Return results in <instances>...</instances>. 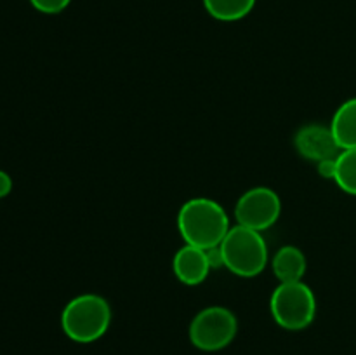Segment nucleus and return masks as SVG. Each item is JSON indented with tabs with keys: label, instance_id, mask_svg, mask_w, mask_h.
<instances>
[{
	"label": "nucleus",
	"instance_id": "obj_1",
	"mask_svg": "<svg viewBox=\"0 0 356 355\" xmlns=\"http://www.w3.org/2000/svg\"><path fill=\"white\" fill-rule=\"evenodd\" d=\"M228 212L219 202L195 197L184 202L177 212V230L188 246L211 249L221 246L229 232Z\"/></svg>",
	"mask_w": 356,
	"mask_h": 355
},
{
	"label": "nucleus",
	"instance_id": "obj_2",
	"mask_svg": "<svg viewBox=\"0 0 356 355\" xmlns=\"http://www.w3.org/2000/svg\"><path fill=\"white\" fill-rule=\"evenodd\" d=\"M111 324V306L96 292H83L65 305L61 329L75 343H94L106 334Z\"/></svg>",
	"mask_w": 356,
	"mask_h": 355
},
{
	"label": "nucleus",
	"instance_id": "obj_3",
	"mask_svg": "<svg viewBox=\"0 0 356 355\" xmlns=\"http://www.w3.org/2000/svg\"><path fill=\"white\" fill-rule=\"evenodd\" d=\"M219 247L225 258V268H228L236 277H257L270 263V253L263 233L247 226H232Z\"/></svg>",
	"mask_w": 356,
	"mask_h": 355
},
{
	"label": "nucleus",
	"instance_id": "obj_4",
	"mask_svg": "<svg viewBox=\"0 0 356 355\" xmlns=\"http://www.w3.org/2000/svg\"><path fill=\"white\" fill-rule=\"evenodd\" d=\"M270 312L282 329H306L316 317L315 292L302 281L282 282L270 296Z\"/></svg>",
	"mask_w": 356,
	"mask_h": 355
},
{
	"label": "nucleus",
	"instance_id": "obj_5",
	"mask_svg": "<svg viewBox=\"0 0 356 355\" xmlns=\"http://www.w3.org/2000/svg\"><path fill=\"white\" fill-rule=\"evenodd\" d=\"M238 333V320L226 306L212 305L193 317L188 329L191 345L202 352H219L228 347Z\"/></svg>",
	"mask_w": 356,
	"mask_h": 355
},
{
	"label": "nucleus",
	"instance_id": "obj_6",
	"mask_svg": "<svg viewBox=\"0 0 356 355\" xmlns=\"http://www.w3.org/2000/svg\"><path fill=\"white\" fill-rule=\"evenodd\" d=\"M282 214V200L275 190L268 187H254L243 191L235 205L236 225L263 233L278 221Z\"/></svg>",
	"mask_w": 356,
	"mask_h": 355
},
{
	"label": "nucleus",
	"instance_id": "obj_7",
	"mask_svg": "<svg viewBox=\"0 0 356 355\" xmlns=\"http://www.w3.org/2000/svg\"><path fill=\"white\" fill-rule=\"evenodd\" d=\"M294 146L299 155L313 162L334 159L343 152L334 138L330 125L322 124L302 125L294 136Z\"/></svg>",
	"mask_w": 356,
	"mask_h": 355
},
{
	"label": "nucleus",
	"instance_id": "obj_8",
	"mask_svg": "<svg viewBox=\"0 0 356 355\" xmlns=\"http://www.w3.org/2000/svg\"><path fill=\"white\" fill-rule=\"evenodd\" d=\"M211 265H209L207 253L200 247L188 246L176 251L172 258V271L177 281L184 285H198L209 277L211 274Z\"/></svg>",
	"mask_w": 356,
	"mask_h": 355
},
{
	"label": "nucleus",
	"instance_id": "obj_9",
	"mask_svg": "<svg viewBox=\"0 0 356 355\" xmlns=\"http://www.w3.org/2000/svg\"><path fill=\"white\" fill-rule=\"evenodd\" d=\"M271 270L275 277L282 282H299L302 281L308 268L305 253L296 246H282L271 258Z\"/></svg>",
	"mask_w": 356,
	"mask_h": 355
},
{
	"label": "nucleus",
	"instance_id": "obj_10",
	"mask_svg": "<svg viewBox=\"0 0 356 355\" xmlns=\"http://www.w3.org/2000/svg\"><path fill=\"white\" fill-rule=\"evenodd\" d=\"M330 129L341 150L356 148V97L344 101L337 108Z\"/></svg>",
	"mask_w": 356,
	"mask_h": 355
},
{
	"label": "nucleus",
	"instance_id": "obj_11",
	"mask_svg": "<svg viewBox=\"0 0 356 355\" xmlns=\"http://www.w3.org/2000/svg\"><path fill=\"white\" fill-rule=\"evenodd\" d=\"M257 0H204V7L214 19L233 23L252 13Z\"/></svg>",
	"mask_w": 356,
	"mask_h": 355
},
{
	"label": "nucleus",
	"instance_id": "obj_12",
	"mask_svg": "<svg viewBox=\"0 0 356 355\" xmlns=\"http://www.w3.org/2000/svg\"><path fill=\"white\" fill-rule=\"evenodd\" d=\"M337 187L348 195L356 197V148L343 150L336 157V178Z\"/></svg>",
	"mask_w": 356,
	"mask_h": 355
},
{
	"label": "nucleus",
	"instance_id": "obj_13",
	"mask_svg": "<svg viewBox=\"0 0 356 355\" xmlns=\"http://www.w3.org/2000/svg\"><path fill=\"white\" fill-rule=\"evenodd\" d=\"M30 3L42 14H59L72 3V0H30Z\"/></svg>",
	"mask_w": 356,
	"mask_h": 355
},
{
	"label": "nucleus",
	"instance_id": "obj_14",
	"mask_svg": "<svg viewBox=\"0 0 356 355\" xmlns=\"http://www.w3.org/2000/svg\"><path fill=\"white\" fill-rule=\"evenodd\" d=\"M316 171L323 180H334L336 178V157L316 162Z\"/></svg>",
	"mask_w": 356,
	"mask_h": 355
},
{
	"label": "nucleus",
	"instance_id": "obj_15",
	"mask_svg": "<svg viewBox=\"0 0 356 355\" xmlns=\"http://www.w3.org/2000/svg\"><path fill=\"white\" fill-rule=\"evenodd\" d=\"M205 253H207V260L212 270H218V268L225 267V258H222L221 247H211V249H205Z\"/></svg>",
	"mask_w": 356,
	"mask_h": 355
},
{
	"label": "nucleus",
	"instance_id": "obj_16",
	"mask_svg": "<svg viewBox=\"0 0 356 355\" xmlns=\"http://www.w3.org/2000/svg\"><path fill=\"white\" fill-rule=\"evenodd\" d=\"M10 191H13V178L6 171L0 169V198L7 197Z\"/></svg>",
	"mask_w": 356,
	"mask_h": 355
}]
</instances>
